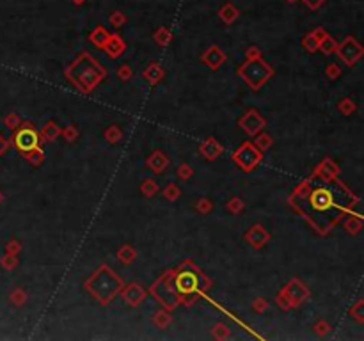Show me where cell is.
Listing matches in <instances>:
<instances>
[{"instance_id": "obj_54", "label": "cell", "mask_w": 364, "mask_h": 341, "mask_svg": "<svg viewBox=\"0 0 364 341\" xmlns=\"http://www.w3.org/2000/svg\"><path fill=\"white\" fill-rule=\"evenodd\" d=\"M75 4H84V2H86V0H73Z\"/></svg>"}, {"instance_id": "obj_21", "label": "cell", "mask_w": 364, "mask_h": 341, "mask_svg": "<svg viewBox=\"0 0 364 341\" xmlns=\"http://www.w3.org/2000/svg\"><path fill=\"white\" fill-rule=\"evenodd\" d=\"M318 171H320L321 174H325V176H330V178H337V174H339V167L334 164L332 158H325V160L318 165Z\"/></svg>"}, {"instance_id": "obj_48", "label": "cell", "mask_w": 364, "mask_h": 341, "mask_svg": "<svg viewBox=\"0 0 364 341\" xmlns=\"http://www.w3.org/2000/svg\"><path fill=\"white\" fill-rule=\"evenodd\" d=\"M18 123H20V118H18L16 114H9L8 118H6V125H8L9 128H15Z\"/></svg>"}, {"instance_id": "obj_9", "label": "cell", "mask_w": 364, "mask_h": 341, "mask_svg": "<svg viewBox=\"0 0 364 341\" xmlns=\"http://www.w3.org/2000/svg\"><path fill=\"white\" fill-rule=\"evenodd\" d=\"M281 291L286 295V298L290 300L291 307L300 306L302 302H305L307 298L311 297L309 288L305 286V284L300 281V279H291V281L288 282V284H286V286L282 288Z\"/></svg>"}, {"instance_id": "obj_46", "label": "cell", "mask_w": 364, "mask_h": 341, "mask_svg": "<svg viewBox=\"0 0 364 341\" xmlns=\"http://www.w3.org/2000/svg\"><path fill=\"white\" fill-rule=\"evenodd\" d=\"M252 307H254L256 313H263V311L268 307V302H266L265 298H256L254 304H252Z\"/></svg>"}, {"instance_id": "obj_15", "label": "cell", "mask_w": 364, "mask_h": 341, "mask_svg": "<svg viewBox=\"0 0 364 341\" xmlns=\"http://www.w3.org/2000/svg\"><path fill=\"white\" fill-rule=\"evenodd\" d=\"M146 165H148L149 169H151L153 173L157 174H162L165 171V169L169 167V158L165 153H162V151H155V153L151 155V157L148 158V162H146Z\"/></svg>"}, {"instance_id": "obj_1", "label": "cell", "mask_w": 364, "mask_h": 341, "mask_svg": "<svg viewBox=\"0 0 364 341\" xmlns=\"http://www.w3.org/2000/svg\"><path fill=\"white\" fill-rule=\"evenodd\" d=\"M290 204L314 231L327 235L344 213L352 212V208L359 204V197L337 178L325 176L316 169L291 194Z\"/></svg>"}, {"instance_id": "obj_7", "label": "cell", "mask_w": 364, "mask_h": 341, "mask_svg": "<svg viewBox=\"0 0 364 341\" xmlns=\"http://www.w3.org/2000/svg\"><path fill=\"white\" fill-rule=\"evenodd\" d=\"M13 142H15L16 149H18L20 153L27 155L29 151H32V149L41 146V135L38 134V130H36L32 125H25L24 128H20L15 134Z\"/></svg>"}, {"instance_id": "obj_35", "label": "cell", "mask_w": 364, "mask_h": 341, "mask_svg": "<svg viewBox=\"0 0 364 341\" xmlns=\"http://www.w3.org/2000/svg\"><path fill=\"white\" fill-rule=\"evenodd\" d=\"M194 174V171H192V167L188 164H181V165H178V169H176V176L180 178V180H188V178L192 176Z\"/></svg>"}, {"instance_id": "obj_20", "label": "cell", "mask_w": 364, "mask_h": 341, "mask_svg": "<svg viewBox=\"0 0 364 341\" xmlns=\"http://www.w3.org/2000/svg\"><path fill=\"white\" fill-rule=\"evenodd\" d=\"M344 229H346V233H350V235H357V233L362 229V215H359V213L350 215L348 219H346V222H344Z\"/></svg>"}, {"instance_id": "obj_47", "label": "cell", "mask_w": 364, "mask_h": 341, "mask_svg": "<svg viewBox=\"0 0 364 341\" xmlns=\"http://www.w3.org/2000/svg\"><path fill=\"white\" fill-rule=\"evenodd\" d=\"M245 57L247 59H258V57H261V52H259V48L251 47L249 50L245 52Z\"/></svg>"}, {"instance_id": "obj_32", "label": "cell", "mask_w": 364, "mask_h": 341, "mask_svg": "<svg viewBox=\"0 0 364 341\" xmlns=\"http://www.w3.org/2000/svg\"><path fill=\"white\" fill-rule=\"evenodd\" d=\"M337 109H339V112L343 114V116H350V114L357 110V105L350 98H344V100H341V102H339Z\"/></svg>"}, {"instance_id": "obj_10", "label": "cell", "mask_w": 364, "mask_h": 341, "mask_svg": "<svg viewBox=\"0 0 364 341\" xmlns=\"http://www.w3.org/2000/svg\"><path fill=\"white\" fill-rule=\"evenodd\" d=\"M238 125H240V128H242L247 135L254 137V135L259 134L261 130H265L266 119L263 118L261 114H259L256 109H251V110H247V112L243 114L242 118H240Z\"/></svg>"}, {"instance_id": "obj_29", "label": "cell", "mask_w": 364, "mask_h": 341, "mask_svg": "<svg viewBox=\"0 0 364 341\" xmlns=\"http://www.w3.org/2000/svg\"><path fill=\"white\" fill-rule=\"evenodd\" d=\"M180 196H181V190H180V187L178 185H174V183H169L167 187H165V190H164V197L167 201H171V203H174L176 199H180Z\"/></svg>"}, {"instance_id": "obj_44", "label": "cell", "mask_w": 364, "mask_h": 341, "mask_svg": "<svg viewBox=\"0 0 364 341\" xmlns=\"http://www.w3.org/2000/svg\"><path fill=\"white\" fill-rule=\"evenodd\" d=\"M329 330H330V325L327 323V321H318L316 325H314V332H316L318 336H325Z\"/></svg>"}, {"instance_id": "obj_12", "label": "cell", "mask_w": 364, "mask_h": 341, "mask_svg": "<svg viewBox=\"0 0 364 341\" xmlns=\"http://www.w3.org/2000/svg\"><path fill=\"white\" fill-rule=\"evenodd\" d=\"M119 293H121L123 300H125L128 306H133V307L139 306V304L146 298V290L141 286V284H137V282H132V284L125 286Z\"/></svg>"}, {"instance_id": "obj_55", "label": "cell", "mask_w": 364, "mask_h": 341, "mask_svg": "<svg viewBox=\"0 0 364 341\" xmlns=\"http://www.w3.org/2000/svg\"><path fill=\"white\" fill-rule=\"evenodd\" d=\"M288 2H291V4H293V2H297V0H288Z\"/></svg>"}, {"instance_id": "obj_43", "label": "cell", "mask_w": 364, "mask_h": 341, "mask_svg": "<svg viewBox=\"0 0 364 341\" xmlns=\"http://www.w3.org/2000/svg\"><path fill=\"white\" fill-rule=\"evenodd\" d=\"M325 73H327V77H329L330 80H336L337 77L341 75V70H339V66H337V64H329V66H327V70H325Z\"/></svg>"}, {"instance_id": "obj_13", "label": "cell", "mask_w": 364, "mask_h": 341, "mask_svg": "<svg viewBox=\"0 0 364 341\" xmlns=\"http://www.w3.org/2000/svg\"><path fill=\"white\" fill-rule=\"evenodd\" d=\"M203 63L208 64V66L212 68V70H219L224 63H226V54L220 50L219 47H210L206 52L203 54Z\"/></svg>"}, {"instance_id": "obj_30", "label": "cell", "mask_w": 364, "mask_h": 341, "mask_svg": "<svg viewBox=\"0 0 364 341\" xmlns=\"http://www.w3.org/2000/svg\"><path fill=\"white\" fill-rule=\"evenodd\" d=\"M27 158H29V162H31L32 165H41V164H43V160H45L43 148L40 146V148H36V149H32V151H29Z\"/></svg>"}, {"instance_id": "obj_8", "label": "cell", "mask_w": 364, "mask_h": 341, "mask_svg": "<svg viewBox=\"0 0 364 341\" xmlns=\"http://www.w3.org/2000/svg\"><path fill=\"white\" fill-rule=\"evenodd\" d=\"M336 54L339 55V59L343 61L346 66H353L357 61L362 57L364 54V48L355 38H344L343 43H339L336 47Z\"/></svg>"}, {"instance_id": "obj_3", "label": "cell", "mask_w": 364, "mask_h": 341, "mask_svg": "<svg viewBox=\"0 0 364 341\" xmlns=\"http://www.w3.org/2000/svg\"><path fill=\"white\" fill-rule=\"evenodd\" d=\"M84 286L91 293V297L96 298L102 306H107L123 290L125 284H123V279L109 265H100L96 272L84 282Z\"/></svg>"}, {"instance_id": "obj_50", "label": "cell", "mask_w": 364, "mask_h": 341, "mask_svg": "<svg viewBox=\"0 0 364 341\" xmlns=\"http://www.w3.org/2000/svg\"><path fill=\"white\" fill-rule=\"evenodd\" d=\"M311 34H313V38H314V40H316L318 43H320V41L323 40L325 36H327V32H325V29H320V27H318V29H314V31L311 32Z\"/></svg>"}, {"instance_id": "obj_22", "label": "cell", "mask_w": 364, "mask_h": 341, "mask_svg": "<svg viewBox=\"0 0 364 341\" xmlns=\"http://www.w3.org/2000/svg\"><path fill=\"white\" fill-rule=\"evenodd\" d=\"M40 135L45 139V141H54V139H57L61 135V128L57 126V123L55 121H48L47 125L43 126V130H41Z\"/></svg>"}, {"instance_id": "obj_51", "label": "cell", "mask_w": 364, "mask_h": 341, "mask_svg": "<svg viewBox=\"0 0 364 341\" xmlns=\"http://www.w3.org/2000/svg\"><path fill=\"white\" fill-rule=\"evenodd\" d=\"M16 265V258L15 256H6V259H4V267H9V268H13Z\"/></svg>"}, {"instance_id": "obj_52", "label": "cell", "mask_w": 364, "mask_h": 341, "mask_svg": "<svg viewBox=\"0 0 364 341\" xmlns=\"http://www.w3.org/2000/svg\"><path fill=\"white\" fill-rule=\"evenodd\" d=\"M8 251L11 252V254H13V252H18V251H20V243L16 242V240H13V242L8 245Z\"/></svg>"}, {"instance_id": "obj_25", "label": "cell", "mask_w": 364, "mask_h": 341, "mask_svg": "<svg viewBox=\"0 0 364 341\" xmlns=\"http://www.w3.org/2000/svg\"><path fill=\"white\" fill-rule=\"evenodd\" d=\"M254 137L256 139H254V142H252V144H254L256 148L259 149V151H266V149L272 146V137L266 134V132H263V130L259 132V134H256Z\"/></svg>"}, {"instance_id": "obj_27", "label": "cell", "mask_w": 364, "mask_h": 341, "mask_svg": "<svg viewBox=\"0 0 364 341\" xmlns=\"http://www.w3.org/2000/svg\"><path fill=\"white\" fill-rule=\"evenodd\" d=\"M171 40H172V34H171V31H169V29L162 27V29H158V31L155 32V41H157L160 47L169 45V43H171Z\"/></svg>"}, {"instance_id": "obj_6", "label": "cell", "mask_w": 364, "mask_h": 341, "mask_svg": "<svg viewBox=\"0 0 364 341\" xmlns=\"http://www.w3.org/2000/svg\"><path fill=\"white\" fill-rule=\"evenodd\" d=\"M263 151H259L252 142H242L240 148L233 153V162L242 169L243 173H251L252 169L261 162Z\"/></svg>"}, {"instance_id": "obj_41", "label": "cell", "mask_w": 364, "mask_h": 341, "mask_svg": "<svg viewBox=\"0 0 364 341\" xmlns=\"http://www.w3.org/2000/svg\"><path fill=\"white\" fill-rule=\"evenodd\" d=\"M25 297H27V295H25V291L22 290V288H16V290L13 291V295H11L13 302H15L16 306H22V304L25 302Z\"/></svg>"}, {"instance_id": "obj_17", "label": "cell", "mask_w": 364, "mask_h": 341, "mask_svg": "<svg viewBox=\"0 0 364 341\" xmlns=\"http://www.w3.org/2000/svg\"><path fill=\"white\" fill-rule=\"evenodd\" d=\"M110 36H112V34H110V32L107 31L103 25H98V27L94 29V31L89 34V41L94 45V47H98V48H102V50H103V47L109 43Z\"/></svg>"}, {"instance_id": "obj_16", "label": "cell", "mask_w": 364, "mask_h": 341, "mask_svg": "<svg viewBox=\"0 0 364 341\" xmlns=\"http://www.w3.org/2000/svg\"><path fill=\"white\" fill-rule=\"evenodd\" d=\"M125 48H126L125 41H123L118 34H112V36H110L109 43L103 47V50H105V54L109 55L110 59H118L119 55L125 52Z\"/></svg>"}, {"instance_id": "obj_18", "label": "cell", "mask_w": 364, "mask_h": 341, "mask_svg": "<svg viewBox=\"0 0 364 341\" xmlns=\"http://www.w3.org/2000/svg\"><path fill=\"white\" fill-rule=\"evenodd\" d=\"M142 75H144V79L148 80L151 86H157V84L165 77V70L160 66V64H149Z\"/></svg>"}, {"instance_id": "obj_45", "label": "cell", "mask_w": 364, "mask_h": 341, "mask_svg": "<svg viewBox=\"0 0 364 341\" xmlns=\"http://www.w3.org/2000/svg\"><path fill=\"white\" fill-rule=\"evenodd\" d=\"M132 68H130V66H126V64H125V66H121V68H119V70H118V77H119V79H121V80H130V79H132Z\"/></svg>"}, {"instance_id": "obj_40", "label": "cell", "mask_w": 364, "mask_h": 341, "mask_svg": "<svg viewBox=\"0 0 364 341\" xmlns=\"http://www.w3.org/2000/svg\"><path fill=\"white\" fill-rule=\"evenodd\" d=\"M275 304H277L281 309H284V311H288V309H291V304H290V300L286 298V295L282 293V291H279V295L275 297Z\"/></svg>"}, {"instance_id": "obj_26", "label": "cell", "mask_w": 364, "mask_h": 341, "mask_svg": "<svg viewBox=\"0 0 364 341\" xmlns=\"http://www.w3.org/2000/svg\"><path fill=\"white\" fill-rule=\"evenodd\" d=\"M336 47H337L336 40H334V38H330L329 34L325 36L323 40L318 43V50H321V54H325V55L334 54V52H336Z\"/></svg>"}, {"instance_id": "obj_23", "label": "cell", "mask_w": 364, "mask_h": 341, "mask_svg": "<svg viewBox=\"0 0 364 341\" xmlns=\"http://www.w3.org/2000/svg\"><path fill=\"white\" fill-rule=\"evenodd\" d=\"M118 258H119V261L123 263V265H130V263L133 261V259L137 258V252H135V249L132 247V245H123L121 249L118 251Z\"/></svg>"}, {"instance_id": "obj_42", "label": "cell", "mask_w": 364, "mask_h": 341, "mask_svg": "<svg viewBox=\"0 0 364 341\" xmlns=\"http://www.w3.org/2000/svg\"><path fill=\"white\" fill-rule=\"evenodd\" d=\"M125 22H126V16L123 15V13H119V11L112 13V16H110V24H112L114 27H121Z\"/></svg>"}, {"instance_id": "obj_5", "label": "cell", "mask_w": 364, "mask_h": 341, "mask_svg": "<svg viewBox=\"0 0 364 341\" xmlns=\"http://www.w3.org/2000/svg\"><path fill=\"white\" fill-rule=\"evenodd\" d=\"M174 274H176V270H167L165 274H162L149 290V293L167 311L176 309L180 306V295L174 286Z\"/></svg>"}, {"instance_id": "obj_31", "label": "cell", "mask_w": 364, "mask_h": 341, "mask_svg": "<svg viewBox=\"0 0 364 341\" xmlns=\"http://www.w3.org/2000/svg\"><path fill=\"white\" fill-rule=\"evenodd\" d=\"M123 137V132L119 126H110V128L105 130V139L110 142V144H116V142H119V139Z\"/></svg>"}, {"instance_id": "obj_39", "label": "cell", "mask_w": 364, "mask_h": 341, "mask_svg": "<svg viewBox=\"0 0 364 341\" xmlns=\"http://www.w3.org/2000/svg\"><path fill=\"white\" fill-rule=\"evenodd\" d=\"M302 43H304V48H305V50H307V52H316V50H318V41L313 38V34L305 36Z\"/></svg>"}, {"instance_id": "obj_24", "label": "cell", "mask_w": 364, "mask_h": 341, "mask_svg": "<svg viewBox=\"0 0 364 341\" xmlns=\"http://www.w3.org/2000/svg\"><path fill=\"white\" fill-rule=\"evenodd\" d=\"M171 321H172V316L169 314L167 309H165V311H157V313H155V316H153V323H155L158 329H165V327H169V325H171Z\"/></svg>"}, {"instance_id": "obj_2", "label": "cell", "mask_w": 364, "mask_h": 341, "mask_svg": "<svg viewBox=\"0 0 364 341\" xmlns=\"http://www.w3.org/2000/svg\"><path fill=\"white\" fill-rule=\"evenodd\" d=\"M66 79L73 84L80 93L87 94L98 87L100 82L107 77V71L98 61L93 59V55L89 52H82V54L66 68L64 71Z\"/></svg>"}, {"instance_id": "obj_19", "label": "cell", "mask_w": 364, "mask_h": 341, "mask_svg": "<svg viewBox=\"0 0 364 341\" xmlns=\"http://www.w3.org/2000/svg\"><path fill=\"white\" fill-rule=\"evenodd\" d=\"M219 16H220V20H222L224 24H233V22L238 18V9H236L233 4L227 2L226 6H222V8L219 9Z\"/></svg>"}, {"instance_id": "obj_11", "label": "cell", "mask_w": 364, "mask_h": 341, "mask_svg": "<svg viewBox=\"0 0 364 341\" xmlns=\"http://www.w3.org/2000/svg\"><path fill=\"white\" fill-rule=\"evenodd\" d=\"M270 233L266 231L261 224H254V226L245 233V242L254 249H261L265 243L270 242Z\"/></svg>"}, {"instance_id": "obj_49", "label": "cell", "mask_w": 364, "mask_h": 341, "mask_svg": "<svg viewBox=\"0 0 364 341\" xmlns=\"http://www.w3.org/2000/svg\"><path fill=\"white\" fill-rule=\"evenodd\" d=\"M302 2H304V4L307 6L309 9H313V11H314V9H318L321 4H323L325 0H302Z\"/></svg>"}, {"instance_id": "obj_33", "label": "cell", "mask_w": 364, "mask_h": 341, "mask_svg": "<svg viewBox=\"0 0 364 341\" xmlns=\"http://www.w3.org/2000/svg\"><path fill=\"white\" fill-rule=\"evenodd\" d=\"M196 210L201 213V215H208V213L213 212V203L210 199H199L196 204Z\"/></svg>"}, {"instance_id": "obj_38", "label": "cell", "mask_w": 364, "mask_h": 341, "mask_svg": "<svg viewBox=\"0 0 364 341\" xmlns=\"http://www.w3.org/2000/svg\"><path fill=\"white\" fill-rule=\"evenodd\" d=\"M245 208V204H243L242 199H238V197H235V199H231L229 203H227V210L231 213H240Z\"/></svg>"}, {"instance_id": "obj_36", "label": "cell", "mask_w": 364, "mask_h": 341, "mask_svg": "<svg viewBox=\"0 0 364 341\" xmlns=\"http://www.w3.org/2000/svg\"><path fill=\"white\" fill-rule=\"evenodd\" d=\"M61 135H64V139H66V141L73 142L75 139L79 137V130L75 128L73 125H70V126H66V128H61Z\"/></svg>"}, {"instance_id": "obj_37", "label": "cell", "mask_w": 364, "mask_h": 341, "mask_svg": "<svg viewBox=\"0 0 364 341\" xmlns=\"http://www.w3.org/2000/svg\"><path fill=\"white\" fill-rule=\"evenodd\" d=\"M212 332H213V337H217V339H226V337H229V329H227V325H224V323L215 325Z\"/></svg>"}, {"instance_id": "obj_28", "label": "cell", "mask_w": 364, "mask_h": 341, "mask_svg": "<svg viewBox=\"0 0 364 341\" xmlns=\"http://www.w3.org/2000/svg\"><path fill=\"white\" fill-rule=\"evenodd\" d=\"M141 192L144 194L146 197H153L158 192V183L155 180H144L141 185Z\"/></svg>"}, {"instance_id": "obj_34", "label": "cell", "mask_w": 364, "mask_h": 341, "mask_svg": "<svg viewBox=\"0 0 364 341\" xmlns=\"http://www.w3.org/2000/svg\"><path fill=\"white\" fill-rule=\"evenodd\" d=\"M350 314H352L353 318H355L359 323H362L364 321V300H359L355 304V306L350 309Z\"/></svg>"}, {"instance_id": "obj_53", "label": "cell", "mask_w": 364, "mask_h": 341, "mask_svg": "<svg viewBox=\"0 0 364 341\" xmlns=\"http://www.w3.org/2000/svg\"><path fill=\"white\" fill-rule=\"evenodd\" d=\"M8 141H6V139H2V137H0V155H2V153H4V151H6V149H8Z\"/></svg>"}, {"instance_id": "obj_14", "label": "cell", "mask_w": 364, "mask_h": 341, "mask_svg": "<svg viewBox=\"0 0 364 341\" xmlns=\"http://www.w3.org/2000/svg\"><path fill=\"white\" fill-rule=\"evenodd\" d=\"M199 151L206 160H215V158L224 151V148H222V144H219L217 139L210 137L199 146Z\"/></svg>"}, {"instance_id": "obj_4", "label": "cell", "mask_w": 364, "mask_h": 341, "mask_svg": "<svg viewBox=\"0 0 364 341\" xmlns=\"http://www.w3.org/2000/svg\"><path fill=\"white\" fill-rule=\"evenodd\" d=\"M238 75L252 91H259L274 77V70H272V66L266 61L258 57V59H247L238 68Z\"/></svg>"}]
</instances>
